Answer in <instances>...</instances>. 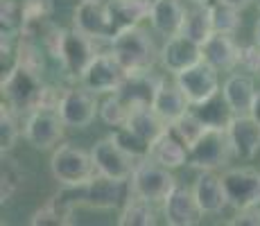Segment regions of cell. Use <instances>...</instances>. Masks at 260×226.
<instances>
[{
	"instance_id": "17",
	"label": "cell",
	"mask_w": 260,
	"mask_h": 226,
	"mask_svg": "<svg viewBox=\"0 0 260 226\" xmlns=\"http://www.w3.org/2000/svg\"><path fill=\"white\" fill-rule=\"evenodd\" d=\"M226 134L236 158L251 160L260 152V122L251 113L231 115L226 124Z\"/></svg>"
},
{
	"instance_id": "22",
	"label": "cell",
	"mask_w": 260,
	"mask_h": 226,
	"mask_svg": "<svg viewBox=\"0 0 260 226\" xmlns=\"http://www.w3.org/2000/svg\"><path fill=\"white\" fill-rule=\"evenodd\" d=\"M152 107H154V111L163 118L166 124H174L181 115H186L190 109H192V104L188 102L183 90L177 86V82H168V79L163 77V82L158 84L156 93H154Z\"/></svg>"
},
{
	"instance_id": "24",
	"label": "cell",
	"mask_w": 260,
	"mask_h": 226,
	"mask_svg": "<svg viewBox=\"0 0 260 226\" xmlns=\"http://www.w3.org/2000/svg\"><path fill=\"white\" fill-rule=\"evenodd\" d=\"M127 124L132 132L141 134L143 138H147L149 143L156 140L170 124L163 122V118L154 111V107L149 102H138V104H132V111H129V118H127Z\"/></svg>"
},
{
	"instance_id": "18",
	"label": "cell",
	"mask_w": 260,
	"mask_h": 226,
	"mask_svg": "<svg viewBox=\"0 0 260 226\" xmlns=\"http://www.w3.org/2000/svg\"><path fill=\"white\" fill-rule=\"evenodd\" d=\"M188 14V0H152L149 25L163 39L177 37L183 29Z\"/></svg>"
},
{
	"instance_id": "34",
	"label": "cell",
	"mask_w": 260,
	"mask_h": 226,
	"mask_svg": "<svg viewBox=\"0 0 260 226\" xmlns=\"http://www.w3.org/2000/svg\"><path fill=\"white\" fill-rule=\"evenodd\" d=\"M170 129H172V132L177 134L190 149V145H194L199 138H202V134L208 129V124L204 122L202 115L194 111V109H190V111L186 115H181L174 124H170Z\"/></svg>"
},
{
	"instance_id": "29",
	"label": "cell",
	"mask_w": 260,
	"mask_h": 226,
	"mask_svg": "<svg viewBox=\"0 0 260 226\" xmlns=\"http://www.w3.org/2000/svg\"><path fill=\"white\" fill-rule=\"evenodd\" d=\"M25 168L18 163L12 154H3V160H0V199L3 204L12 202V197L18 192V190L25 185Z\"/></svg>"
},
{
	"instance_id": "4",
	"label": "cell",
	"mask_w": 260,
	"mask_h": 226,
	"mask_svg": "<svg viewBox=\"0 0 260 226\" xmlns=\"http://www.w3.org/2000/svg\"><path fill=\"white\" fill-rule=\"evenodd\" d=\"M174 188H177V179H174L172 170L149 156L138 160L132 179H129V192L152 204H163Z\"/></svg>"
},
{
	"instance_id": "8",
	"label": "cell",
	"mask_w": 260,
	"mask_h": 226,
	"mask_svg": "<svg viewBox=\"0 0 260 226\" xmlns=\"http://www.w3.org/2000/svg\"><path fill=\"white\" fill-rule=\"evenodd\" d=\"M100 95H95L93 90L79 86H71L61 90L57 111L61 115V120L66 122V127L71 129H88L95 122V118H100Z\"/></svg>"
},
{
	"instance_id": "45",
	"label": "cell",
	"mask_w": 260,
	"mask_h": 226,
	"mask_svg": "<svg viewBox=\"0 0 260 226\" xmlns=\"http://www.w3.org/2000/svg\"><path fill=\"white\" fill-rule=\"evenodd\" d=\"M258 75H260V70H258Z\"/></svg>"
},
{
	"instance_id": "44",
	"label": "cell",
	"mask_w": 260,
	"mask_h": 226,
	"mask_svg": "<svg viewBox=\"0 0 260 226\" xmlns=\"http://www.w3.org/2000/svg\"><path fill=\"white\" fill-rule=\"evenodd\" d=\"M253 5H256V7H258V12H260V0H253Z\"/></svg>"
},
{
	"instance_id": "30",
	"label": "cell",
	"mask_w": 260,
	"mask_h": 226,
	"mask_svg": "<svg viewBox=\"0 0 260 226\" xmlns=\"http://www.w3.org/2000/svg\"><path fill=\"white\" fill-rule=\"evenodd\" d=\"M129 111H132V102L120 93L107 95V98L100 102V120L111 129L122 127L129 118Z\"/></svg>"
},
{
	"instance_id": "25",
	"label": "cell",
	"mask_w": 260,
	"mask_h": 226,
	"mask_svg": "<svg viewBox=\"0 0 260 226\" xmlns=\"http://www.w3.org/2000/svg\"><path fill=\"white\" fill-rule=\"evenodd\" d=\"M107 5L113 25H116V32L149 21V12H152V0H107Z\"/></svg>"
},
{
	"instance_id": "27",
	"label": "cell",
	"mask_w": 260,
	"mask_h": 226,
	"mask_svg": "<svg viewBox=\"0 0 260 226\" xmlns=\"http://www.w3.org/2000/svg\"><path fill=\"white\" fill-rule=\"evenodd\" d=\"M213 32L215 29H213V18H211V3L208 5L188 3V14H186V21H183V29H181L183 37L204 45Z\"/></svg>"
},
{
	"instance_id": "14",
	"label": "cell",
	"mask_w": 260,
	"mask_h": 226,
	"mask_svg": "<svg viewBox=\"0 0 260 226\" xmlns=\"http://www.w3.org/2000/svg\"><path fill=\"white\" fill-rule=\"evenodd\" d=\"M91 156H93L98 174H104V177H111L118 181H127V183H129V179H132L134 168H136V163H138L136 158L129 156V154L120 147L111 136L95 140L91 147Z\"/></svg>"
},
{
	"instance_id": "32",
	"label": "cell",
	"mask_w": 260,
	"mask_h": 226,
	"mask_svg": "<svg viewBox=\"0 0 260 226\" xmlns=\"http://www.w3.org/2000/svg\"><path fill=\"white\" fill-rule=\"evenodd\" d=\"M109 136L116 140V143L129 154V156H134L136 160H143V158L149 156V147H152V143H149L147 138H143L141 134L132 132L127 124H122V127H116Z\"/></svg>"
},
{
	"instance_id": "1",
	"label": "cell",
	"mask_w": 260,
	"mask_h": 226,
	"mask_svg": "<svg viewBox=\"0 0 260 226\" xmlns=\"http://www.w3.org/2000/svg\"><path fill=\"white\" fill-rule=\"evenodd\" d=\"M109 50L116 54L127 73L152 70L158 63V54H161V48L152 39L149 29H145L143 25L118 29L109 41Z\"/></svg>"
},
{
	"instance_id": "19",
	"label": "cell",
	"mask_w": 260,
	"mask_h": 226,
	"mask_svg": "<svg viewBox=\"0 0 260 226\" xmlns=\"http://www.w3.org/2000/svg\"><path fill=\"white\" fill-rule=\"evenodd\" d=\"M256 82L253 77L244 73H233L224 79L222 84V98L226 102V107L231 109L233 115H244V113H251L253 102H256Z\"/></svg>"
},
{
	"instance_id": "10",
	"label": "cell",
	"mask_w": 260,
	"mask_h": 226,
	"mask_svg": "<svg viewBox=\"0 0 260 226\" xmlns=\"http://www.w3.org/2000/svg\"><path fill=\"white\" fill-rule=\"evenodd\" d=\"M66 132V122L61 120L57 109H37L25 118L23 136L34 149L39 152H52L59 147Z\"/></svg>"
},
{
	"instance_id": "15",
	"label": "cell",
	"mask_w": 260,
	"mask_h": 226,
	"mask_svg": "<svg viewBox=\"0 0 260 226\" xmlns=\"http://www.w3.org/2000/svg\"><path fill=\"white\" fill-rule=\"evenodd\" d=\"M161 210L168 226H197L204 219V213L199 208L197 197H194L192 185L177 183V188L161 204Z\"/></svg>"
},
{
	"instance_id": "5",
	"label": "cell",
	"mask_w": 260,
	"mask_h": 226,
	"mask_svg": "<svg viewBox=\"0 0 260 226\" xmlns=\"http://www.w3.org/2000/svg\"><path fill=\"white\" fill-rule=\"evenodd\" d=\"M233 154L231 140H229L226 127H208L202 138L188 149V165L199 172L206 170H222L229 165Z\"/></svg>"
},
{
	"instance_id": "16",
	"label": "cell",
	"mask_w": 260,
	"mask_h": 226,
	"mask_svg": "<svg viewBox=\"0 0 260 226\" xmlns=\"http://www.w3.org/2000/svg\"><path fill=\"white\" fill-rule=\"evenodd\" d=\"M202 45L194 43L192 39L183 37V34H177V37H170L163 41L161 45V54H158V63L163 66L168 75H177L181 70L190 68L192 63L202 61Z\"/></svg>"
},
{
	"instance_id": "26",
	"label": "cell",
	"mask_w": 260,
	"mask_h": 226,
	"mask_svg": "<svg viewBox=\"0 0 260 226\" xmlns=\"http://www.w3.org/2000/svg\"><path fill=\"white\" fill-rule=\"evenodd\" d=\"M161 82H163V77H156L152 70L127 73V79H124L122 88H120L118 93L124 95L132 104H138V102H149L152 104L154 93H156V88H158V84Z\"/></svg>"
},
{
	"instance_id": "23",
	"label": "cell",
	"mask_w": 260,
	"mask_h": 226,
	"mask_svg": "<svg viewBox=\"0 0 260 226\" xmlns=\"http://www.w3.org/2000/svg\"><path fill=\"white\" fill-rule=\"evenodd\" d=\"M149 158H154L156 163L166 165L170 170L183 168V165H188V145L168 127L156 140H152Z\"/></svg>"
},
{
	"instance_id": "43",
	"label": "cell",
	"mask_w": 260,
	"mask_h": 226,
	"mask_svg": "<svg viewBox=\"0 0 260 226\" xmlns=\"http://www.w3.org/2000/svg\"><path fill=\"white\" fill-rule=\"evenodd\" d=\"M188 3H202V5H208V3H213V0H188Z\"/></svg>"
},
{
	"instance_id": "9",
	"label": "cell",
	"mask_w": 260,
	"mask_h": 226,
	"mask_svg": "<svg viewBox=\"0 0 260 226\" xmlns=\"http://www.w3.org/2000/svg\"><path fill=\"white\" fill-rule=\"evenodd\" d=\"M124 79H127V70L118 61L116 54L109 50V52L95 54V59L79 77V84L84 88L93 90L95 95H111L122 88Z\"/></svg>"
},
{
	"instance_id": "36",
	"label": "cell",
	"mask_w": 260,
	"mask_h": 226,
	"mask_svg": "<svg viewBox=\"0 0 260 226\" xmlns=\"http://www.w3.org/2000/svg\"><path fill=\"white\" fill-rule=\"evenodd\" d=\"M194 111L202 115V120L208 124V127H226L229 120H231V109L226 107V102H224L222 93L217 95V98H213L211 102L202 104V107H192Z\"/></svg>"
},
{
	"instance_id": "37",
	"label": "cell",
	"mask_w": 260,
	"mask_h": 226,
	"mask_svg": "<svg viewBox=\"0 0 260 226\" xmlns=\"http://www.w3.org/2000/svg\"><path fill=\"white\" fill-rule=\"evenodd\" d=\"M23 3V27L50 21L54 12L52 0H21Z\"/></svg>"
},
{
	"instance_id": "13",
	"label": "cell",
	"mask_w": 260,
	"mask_h": 226,
	"mask_svg": "<svg viewBox=\"0 0 260 226\" xmlns=\"http://www.w3.org/2000/svg\"><path fill=\"white\" fill-rule=\"evenodd\" d=\"M229 206L236 210L260 206V170L256 168H226L222 172Z\"/></svg>"
},
{
	"instance_id": "38",
	"label": "cell",
	"mask_w": 260,
	"mask_h": 226,
	"mask_svg": "<svg viewBox=\"0 0 260 226\" xmlns=\"http://www.w3.org/2000/svg\"><path fill=\"white\" fill-rule=\"evenodd\" d=\"M240 66L249 73H258L260 70V45L253 41L251 45H242L240 48Z\"/></svg>"
},
{
	"instance_id": "28",
	"label": "cell",
	"mask_w": 260,
	"mask_h": 226,
	"mask_svg": "<svg viewBox=\"0 0 260 226\" xmlns=\"http://www.w3.org/2000/svg\"><path fill=\"white\" fill-rule=\"evenodd\" d=\"M154 206L156 204L129 192V199L124 202L122 210H120L118 224L120 226H154L156 224V208Z\"/></svg>"
},
{
	"instance_id": "41",
	"label": "cell",
	"mask_w": 260,
	"mask_h": 226,
	"mask_svg": "<svg viewBox=\"0 0 260 226\" xmlns=\"http://www.w3.org/2000/svg\"><path fill=\"white\" fill-rule=\"evenodd\" d=\"M251 115L260 122V90H258V95H256V102H253V109H251Z\"/></svg>"
},
{
	"instance_id": "12",
	"label": "cell",
	"mask_w": 260,
	"mask_h": 226,
	"mask_svg": "<svg viewBox=\"0 0 260 226\" xmlns=\"http://www.w3.org/2000/svg\"><path fill=\"white\" fill-rule=\"evenodd\" d=\"M73 27L91 37L93 41H111L116 34L107 0H79L73 12Z\"/></svg>"
},
{
	"instance_id": "40",
	"label": "cell",
	"mask_w": 260,
	"mask_h": 226,
	"mask_svg": "<svg viewBox=\"0 0 260 226\" xmlns=\"http://www.w3.org/2000/svg\"><path fill=\"white\" fill-rule=\"evenodd\" d=\"M219 3H226V5L238 7V9H247L249 5H253V0H219Z\"/></svg>"
},
{
	"instance_id": "39",
	"label": "cell",
	"mask_w": 260,
	"mask_h": 226,
	"mask_svg": "<svg viewBox=\"0 0 260 226\" xmlns=\"http://www.w3.org/2000/svg\"><path fill=\"white\" fill-rule=\"evenodd\" d=\"M231 226H260V206L236 210V217L229 219Z\"/></svg>"
},
{
	"instance_id": "20",
	"label": "cell",
	"mask_w": 260,
	"mask_h": 226,
	"mask_svg": "<svg viewBox=\"0 0 260 226\" xmlns=\"http://www.w3.org/2000/svg\"><path fill=\"white\" fill-rule=\"evenodd\" d=\"M192 190L204 215H219L229 206L222 174H217L215 170H206V172L199 174L197 181L192 183Z\"/></svg>"
},
{
	"instance_id": "35",
	"label": "cell",
	"mask_w": 260,
	"mask_h": 226,
	"mask_svg": "<svg viewBox=\"0 0 260 226\" xmlns=\"http://www.w3.org/2000/svg\"><path fill=\"white\" fill-rule=\"evenodd\" d=\"M16 115L18 113L12 107L3 102V109H0V152L3 154H12V149L18 143V136H21Z\"/></svg>"
},
{
	"instance_id": "11",
	"label": "cell",
	"mask_w": 260,
	"mask_h": 226,
	"mask_svg": "<svg viewBox=\"0 0 260 226\" xmlns=\"http://www.w3.org/2000/svg\"><path fill=\"white\" fill-rule=\"evenodd\" d=\"M124 185L127 181H118L104 174H95L88 183L79 185V197L77 199H66V204L71 206V210H75V206H86L91 210H113L118 208L120 202L124 197Z\"/></svg>"
},
{
	"instance_id": "42",
	"label": "cell",
	"mask_w": 260,
	"mask_h": 226,
	"mask_svg": "<svg viewBox=\"0 0 260 226\" xmlns=\"http://www.w3.org/2000/svg\"><path fill=\"white\" fill-rule=\"evenodd\" d=\"M253 41L260 45V18L256 21V27H253Z\"/></svg>"
},
{
	"instance_id": "21",
	"label": "cell",
	"mask_w": 260,
	"mask_h": 226,
	"mask_svg": "<svg viewBox=\"0 0 260 226\" xmlns=\"http://www.w3.org/2000/svg\"><path fill=\"white\" fill-rule=\"evenodd\" d=\"M240 48L233 34L213 32L208 41L202 45V54L211 66H215L219 73H229V70L240 66Z\"/></svg>"
},
{
	"instance_id": "7",
	"label": "cell",
	"mask_w": 260,
	"mask_h": 226,
	"mask_svg": "<svg viewBox=\"0 0 260 226\" xmlns=\"http://www.w3.org/2000/svg\"><path fill=\"white\" fill-rule=\"evenodd\" d=\"M91 37H86L84 32H79L77 27L63 29L61 39H59L57 52H54V59L61 63L63 73L68 75L71 79H77L84 75V70L88 68V63L95 59L98 54V48Z\"/></svg>"
},
{
	"instance_id": "6",
	"label": "cell",
	"mask_w": 260,
	"mask_h": 226,
	"mask_svg": "<svg viewBox=\"0 0 260 226\" xmlns=\"http://www.w3.org/2000/svg\"><path fill=\"white\" fill-rule=\"evenodd\" d=\"M177 86L183 90V95L188 98V102L192 107H202V104L211 102L213 98H217L222 93V84H219V70L211 66L206 59L192 63L190 68L181 70L174 75Z\"/></svg>"
},
{
	"instance_id": "33",
	"label": "cell",
	"mask_w": 260,
	"mask_h": 226,
	"mask_svg": "<svg viewBox=\"0 0 260 226\" xmlns=\"http://www.w3.org/2000/svg\"><path fill=\"white\" fill-rule=\"evenodd\" d=\"M0 25H3V41H12L23 32V3L3 0L0 3Z\"/></svg>"
},
{
	"instance_id": "46",
	"label": "cell",
	"mask_w": 260,
	"mask_h": 226,
	"mask_svg": "<svg viewBox=\"0 0 260 226\" xmlns=\"http://www.w3.org/2000/svg\"><path fill=\"white\" fill-rule=\"evenodd\" d=\"M77 3H79V0H77Z\"/></svg>"
},
{
	"instance_id": "31",
	"label": "cell",
	"mask_w": 260,
	"mask_h": 226,
	"mask_svg": "<svg viewBox=\"0 0 260 226\" xmlns=\"http://www.w3.org/2000/svg\"><path fill=\"white\" fill-rule=\"evenodd\" d=\"M211 18H213V29L222 34H233L236 37L238 29L242 27V9L231 7L226 3L213 0L211 3Z\"/></svg>"
},
{
	"instance_id": "3",
	"label": "cell",
	"mask_w": 260,
	"mask_h": 226,
	"mask_svg": "<svg viewBox=\"0 0 260 226\" xmlns=\"http://www.w3.org/2000/svg\"><path fill=\"white\" fill-rule=\"evenodd\" d=\"M50 174L63 188H79L88 183L98 170H95L91 149H82L75 145H59L52 149L50 156Z\"/></svg>"
},
{
	"instance_id": "2",
	"label": "cell",
	"mask_w": 260,
	"mask_h": 226,
	"mask_svg": "<svg viewBox=\"0 0 260 226\" xmlns=\"http://www.w3.org/2000/svg\"><path fill=\"white\" fill-rule=\"evenodd\" d=\"M0 90H3V102L16 113H32L43 107L48 86L43 84V75L21 63H12L3 75Z\"/></svg>"
}]
</instances>
